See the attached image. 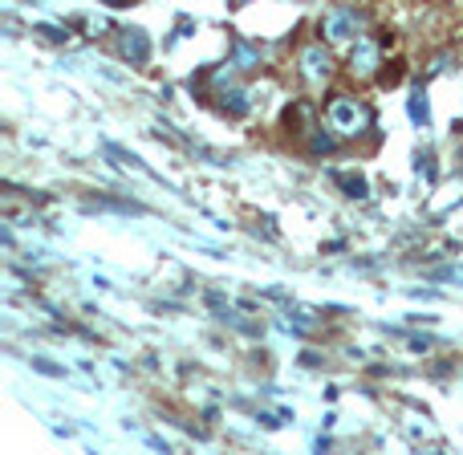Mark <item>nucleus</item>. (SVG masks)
<instances>
[{
  "label": "nucleus",
  "instance_id": "obj_1",
  "mask_svg": "<svg viewBox=\"0 0 463 455\" xmlns=\"http://www.w3.org/2000/svg\"><path fill=\"white\" fill-rule=\"evenodd\" d=\"M326 122H329V130H334V135H341V138H357V135H366V130H370L374 114H370L366 102H357V98L338 94V98H329Z\"/></svg>",
  "mask_w": 463,
  "mask_h": 455
},
{
  "label": "nucleus",
  "instance_id": "obj_2",
  "mask_svg": "<svg viewBox=\"0 0 463 455\" xmlns=\"http://www.w3.org/2000/svg\"><path fill=\"white\" fill-rule=\"evenodd\" d=\"M362 29H366V20L357 17L354 9H329L326 17H321V37H326L329 45H354V41L362 37Z\"/></svg>",
  "mask_w": 463,
  "mask_h": 455
},
{
  "label": "nucleus",
  "instance_id": "obj_3",
  "mask_svg": "<svg viewBox=\"0 0 463 455\" xmlns=\"http://www.w3.org/2000/svg\"><path fill=\"white\" fill-rule=\"evenodd\" d=\"M301 78L309 86H326L334 78V58H329L326 45H305L301 49Z\"/></svg>",
  "mask_w": 463,
  "mask_h": 455
},
{
  "label": "nucleus",
  "instance_id": "obj_4",
  "mask_svg": "<svg viewBox=\"0 0 463 455\" xmlns=\"http://www.w3.org/2000/svg\"><path fill=\"white\" fill-rule=\"evenodd\" d=\"M378 69H382V45L362 33V37L354 41V53H349V74H354V78H374Z\"/></svg>",
  "mask_w": 463,
  "mask_h": 455
},
{
  "label": "nucleus",
  "instance_id": "obj_5",
  "mask_svg": "<svg viewBox=\"0 0 463 455\" xmlns=\"http://www.w3.org/2000/svg\"><path fill=\"white\" fill-rule=\"evenodd\" d=\"M118 49H122V58L130 61V66H146L151 61V37H146L143 29H122L118 33Z\"/></svg>",
  "mask_w": 463,
  "mask_h": 455
},
{
  "label": "nucleus",
  "instance_id": "obj_6",
  "mask_svg": "<svg viewBox=\"0 0 463 455\" xmlns=\"http://www.w3.org/2000/svg\"><path fill=\"white\" fill-rule=\"evenodd\" d=\"M285 122H289L293 135H313V106L309 102H297V106H289V114H285Z\"/></svg>",
  "mask_w": 463,
  "mask_h": 455
},
{
  "label": "nucleus",
  "instance_id": "obj_7",
  "mask_svg": "<svg viewBox=\"0 0 463 455\" xmlns=\"http://www.w3.org/2000/svg\"><path fill=\"white\" fill-rule=\"evenodd\" d=\"M220 94H224V102H220L224 114H232V118L248 114V90H240V86H224Z\"/></svg>",
  "mask_w": 463,
  "mask_h": 455
},
{
  "label": "nucleus",
  "instance_id": "obj_8",
  "mask_svg": "<svg viewBox=\"0 0 463 455\" xmlns=\"http://www.w3.org/2000/svg\"><path fill=\"white\" fill-rule=\"evenodd\" d=\"M334 184H338L349 200H366V179L357 171H334Z\"/></svg>",
  "mask_w": 463,
  "mask_h": 455
},
{
  "label": "nucleus",
  "instance_id": "obj_9",
  "mask_svg": "<svg viewBox=\"0 0 463 455\" xmlns=\"http://www.w3.org/2000/svg\"><path fill=\"white\" fill-rule=\"evenodd\" d=\"M411 118H415V126L431 122V110H427V94H423V90H419V94H411Z\"/></svg>",
  "mask_w": 463,
  "mask_h": 455
},
{
  "label": "nucleus",
  "instance_id": "obj_10",
  "mask_svg": "<svg viewBox=\"0 0 463 455\" xmlns=\"http://www.w3.org/2000/svg\"><path fill=\"white\" fill-rule=\"evenodd\" d=\"M236 66H240V69H256V66H261L256 49H248L244 41H236Z\"/></svg>",
  "mask_w": 463,
  "mask_h": 455
},
{
  "label": "nucleus",
  "instance_id": "obj_11",
  "mask_svg": "<svg viewBox=\"0 0 463 455\" xmlns=\"http://www.w3.org/2000/svg\"><path fill=\"white\" fill-rule=\"evenodd\" d=\"M309 151H313V155H329V151H334V138H329L326 130H318V135H309Z\"/></svg>",
  "mask_w": 463,
  "mask_h": 455
},
{
  "label": "nucleus",
  "instance_id": "obj_12",
  "mask_svg": "<svg viewBox=\"0 0 463 455\" xmlns=\"http://www.w3.org/2000/svg\"><path fill=\"white\" fill-rule=\"evenodd\" d=\"M37 33H41L45 41H66V37H69V33H61L58 25H37Z\"/></svg>",
  "mask_w": 463,
  "mask_h": 455
},
{
  "label": "nucleus",
  "instance_id": "obj_13",
  "mask_svg": "<svg viewBox=\"0 0 463 455\" xmlns=\"http://www.w3.org/2000/svg\"><path fill=\"white\" fill-rule=\"evenodd\" d=\"M106 4H130V0H106Z\"/></svg>",
  "mask_w": 463,
  "mask_h": 455
},
{
  "label": "nucleus",
  "instance_id": "obj_14",
  "mask_svg": "<svg viewBox=\"0 0 463 455\" xmlns=\"http://www.w3.org/2000/svg\"><path fill=\"white\" fill-rule=\"evenodd\" d=\"M232 4H248V0H232Z\"/></svg>",
  "mask_w": 463,
  "mask_h": 455
}]
</instances>
